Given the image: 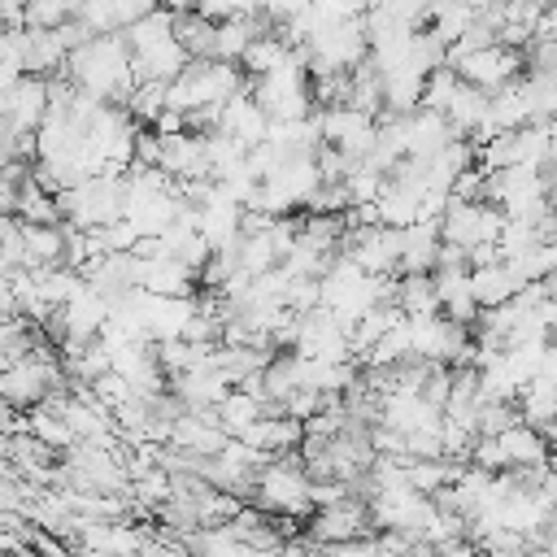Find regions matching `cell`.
<instances>
[{
    "label": "cell",
    "instance_id": "cell-8",
    "mask_svg": "<svg viewBox=\"0 0 557 557\" xmlns=\"http://www.w3.org/2000/svg\"><path fill=\"white\" fill-rule=\"evenodd\" d=\"M161 4H165L170 13H191V9H196V0H161Z\"/></svg>",
    "mask_w": 557,
    "mask_h": 557
},
{
    "label": "cell",
    "instance_id": "cell-5",
    "mask_svg": "<svg viewBox=\"0 0 557 557\" xmlns=\"http://www.w3.org/2000/svg\"><path fill=\"white\" fill-rule=\"evenodd\" d=\"M513 292H518V283H513V274L505 270V261L470 265V296H474V305H479V309L500 305V300H509Z\"/></svg>",
    "mask_w": 557,
    "mask_h": 557
},
{
    "label": "cell",
    "instance_id": "cell-1",
    "mask_svg": "<svg viewBox=\"0 0 557 557\" xmlns=\"http://www.w3.org/2000/svg\"><path fill=\"white\" fill-rule=\"evenodd\" d=\"M518 65H522V52L518 48H505V44H483V48H470V52H461L457 61H453V70L470 83V87H479V91H500L505 83H513L518 78Z\"/></svg>",
    "mask_w": 557,
    "mask_h": 557
},
{
    "label": "cell",
    "instance_id": "cell-3",
    "mask_svg": "<svg viewBox=\"0 0 557 557\" xmlns=\"http://www.w3.org/2000/svg\"><path fill=\"white\" fill-rule=\"evenodd\" d=\"M261 413H270L265 400H257V396L244 392V387H231V392L213 405V418H218V426H222L226 435H244Z\"/></svg>",
    "mask_w": 557,
    "mask_h": 557
},
{
    "label": "cell",
    "instance_id": "cell-4",
    "mask_svg": "<svg viewBox=\"0 0 557 557\" xmlns=\"http://www.w3.org/2000/svg\"><path fill=\"white\" fill-rule=\"evenodd\" d=\"M174 22H178V13H170L165 4H157L144 17H135L131 26H122V39H126L131 52H144V48H157V44L174 39Z\"/></svg>",
    "mask_w": 557,
    "mask_h": 557
},
{
    "label": "cell",
    "instance_id": "cell-2",
    "mask_svg": "<svg viewBox=\"0 0 557 557\" xmlns=\"http://www.w3.org/2000/svg\"><path fill=\"white\" fill-rule=\"evenodd\" d=\"M496 440H500V448H505V461H509V466H535V461H548V448H553V444H548L531 422H522V418H518V422H509Z\"/></svg>",
    "mask_w": 557,
    "mask_h": 557
},
{
    "label": "cell",
    "instance_id": "cell-6",
    "mask_svg": "<svg viewBox=\"0 0 557 557\" xmlns=\"http://www.w3.org/2000/svg\"><path fill=\"white\" fill-rule=\"evenodd\" d=\"M174 39L187 48V57L191 61H205V57H213V44H218V22H209L205 13H178V22H174Z\"/></svg>",
    "mask_w": 557,
    "mask_h": 557
},
{
    "label": "cell",
    "instance_id": "cell-7",
    "mask_svg": "<svg viewBox=\"0 0 557 557\" xmlns=\"http://www.w3.org/2000/svg\"><path fill=\"white\" fill-rule=\"evenodd\" d=\"M70 17H74L70 0H26L22 4V26H30V30H57Z\"/></svg>",
    "mask_w": 557,
    "mask_h": 557
}]
</instances>
